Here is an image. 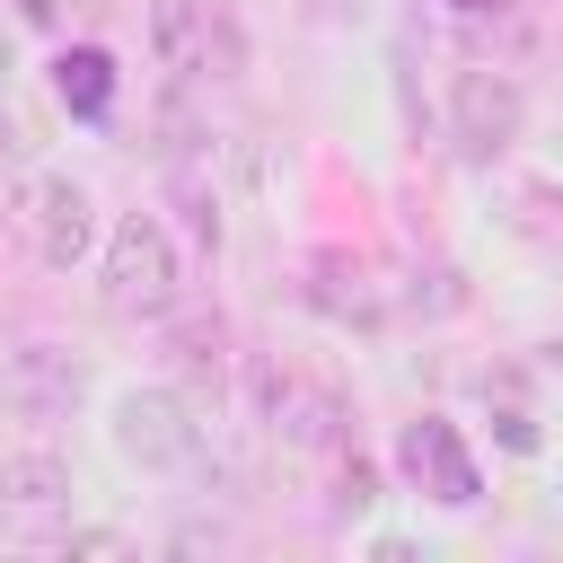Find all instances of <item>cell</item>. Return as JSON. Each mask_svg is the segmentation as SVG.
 <instances>
[{"label":"cell","instance_id":"5b68a950","mask_svg":"<svg viewBox=\"0 0 563 563\" xmlns=\"http://www.w3.org/2000/svg\"><path fill=\"white\" fill-rule=\"evenodd\" d=\"M0 405L18 422H35V431L79 422V405H88V352L70 334H18L0 352Z\"/></svg>","mask_w":563,"mask_h":563},{"label":"cell","instance_id":"7c38bea8","mask_svg":"<svg viewBox=\"0 0 563 563\" xmlns=\"http://www.w3.org/2000/svg\"><path fill=\"white\" fill-rule=\"evenodd\" d=\"M18 26H62V0H9Z\"/></svg>","mask_w":563,"mask_h":563},{"label":"cell","instance_id":"ba28073f","mask_svg":"<svg viewBox=\"0 0 563 563\" xmlns=\"http://www.w3.org/2000/svg\"><path fill=\"white\" fill-rule=\"evenodd\" d=\"M396 466L440 501V510H466L475 501V457H466V440H457V422H440V413H422V422H405V440H396Z\"/></svg>","mask_w":563,"mask_h":563},{"label":"cell","instance_id":"52a82bcc","mask_svg":"<svg viewBox=\"0 0 563 563\" xmlns=\"http://www.w3.org/2000/svg\"><path fill=\"white\" fill-rule=\"evenodd\" d=\"M70 501H79V475H70V457L53 449V440H18V449H0V528H53V519H70Z\"/></svg>","mask_w":563,"mask_h":563},{"label":"cell","instance_id":"3957f363","mask_svg":"<svg viewBox=\"0 0 563 563\" xmlns=\"http://www.w3.org/2000/svg\"><path fill=\"white\" fill-rule=\"evenodd\" d=\"M0 211H9L18 246H26L44 273H88V264H97L106 211H97L88 176H70V167H18V185H9Z\"/></svg>","mask_w":563,"mask_h":563},{"label":"cell","instance_id":"8992f818","mask_svg":"<svg viewBox=\"0 0 563 563\" xmlns=\"http://www.w3.org/2000/svg\"><path fill=\"white\" fill-rule=\"evenodd\" d=\"M519 123H528V88H519L501 62H466V70L449 79V141H457L466 158H501V150L519 141Z\"/></svg>","mask_w":563,"mask_h":563},{"label":"cell","instance_id":"30bf717a","mask_svg":"<svg viewBox=\"0 0 563 563\" xmlns=\"http://www.w3.org/2000/svg\"><path fill=\"white\" fill-rule=\"evenodd\" d=\"M53 88H62L70 114H106V106H114V62H106L97 44H70V53L53 62Z\"/></svg>","mask_w":563,"mask_h":563},{"label":"cell","instance_id":"9c48e42d","mask_svg":"<svg viewBox=\"0 0 563 563\" xmlns=\"http://www.w3.org/2000/svg\"><path fill=\"white\" fill-rule=\"evenodd\" d=\"M150 53L167 79H211L220 70V18L211 0H150Z\"/></svg>","mask_w":563,"mask_h":563},{"label":"cell","instance_id":"8fae6325","mask_svg":"<svg viewBox=\"0 0 563 563\" xmlns=\"http://www.w3.org/2000/svg\"><path fill=\"white\" fill-rule=\"evenodd\" d=\"M431 18H449L457 35L493 44V35H519V0H431Z\"/></svg>","mask_w":563,"mask_h":563},{"label":"cell","instance_id":"6da1fadb","mask_svg":"<svg viewBox=\"0 0 563 563\" xmlns=\"http://www.w3.org/2000/svg\"><path fill=\"white\" fill-rule=\"evenodd\" d=\"M88 273H97L106 317H123V325H167L185 308V246L158 211H114Z\"/></svg>","mask_w":563,"mask_h":563},{"label":"cell","instance_id":"277c9868","mask_svg":"<svg viewBox=\"0 0 563 563\" xmlns=\"http://www.w3.org/2000/svg\"><path fill=\"white\" fill-rule=\"evenodd\" d=\"M246 405H255V422H264L282 449L343 457V440H352V405L334 396V378H317V369H299V361H255V369H246Z\"/></svg>","mask_w":563,"mask_h":563},{"label":"cell","instance_id":"7a4b0ae2","mask_svg":"<svg viewBox=\"0 0 563 563\" xmlns=\"http://www.w3.org/2000/svg\"><path fill=\"white\" fill-rule=\"evenodd\" d=\"M106 440L132 475H202L211 457V422H202V396H185L176 378H141L106 405Z\"/></svg>","mask_w":563,"mask_h":563}]
</instances>
